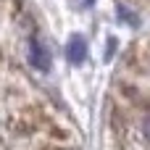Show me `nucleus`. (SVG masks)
Returning <instances> with one entry per match:
<instances>
[{"instance_id":"obj_2","label":"nucleus","mask_w":150,"mask_h":150,"mask_svg":"<svg viewBox=\"0 0 150 150\" xmlns=\"http://www.w3.org/2000/svg\"><path fill=\"white\" fill-rule=\"evenodd\" d=\"M29 63H32L34 69H40V71H47V69H50V50H47L40 40H34V42H32V50H29Z\"/></svg>"},{"instance_id":"obj_1","label":"nucleus","mask_w":150,"mask_h":150,"mask_svg":"<svg viewBox=\"0 0 150 150\" xmlns=\"http://www.w3.org/2000/svg\"><path fill=\"white\" fill-rule=\"evenodd\" d=\"M66 58H69L74 66H79V63L87 58V42H84L82 34H74V37L69 40V45H66Z\"/></svg>"},{"instance_id":"obj_3","label":"nucleus","mask_w":150,"mask_h":150,"mask_svg":"<svg viewBox=\"0 0 150 150\" xmlns=\"http://www.w3.org/2000/svg\"><path fill=\"white\" fill-rule=\"evenodd\" d=\"M142 132H145V137L150 140V116L145 119V124H142Z\"/></svg>"}]
</instances>
